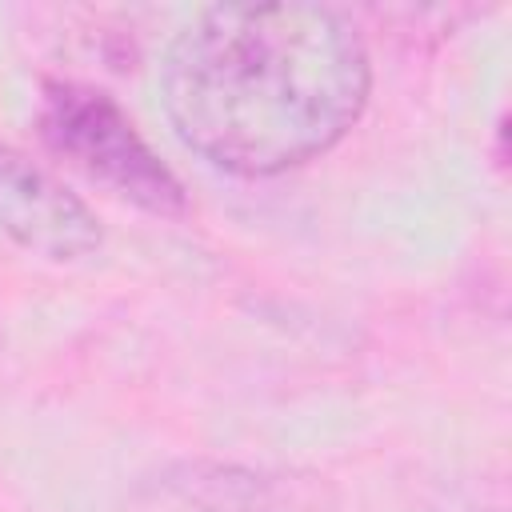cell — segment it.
<instances>
[{
  "instance_id": "cell-3",
  "label": "cell",
  "mask_w": 512,
  "mask_h": 512,
  "mask_svg": "<svg viewBox=\"0 0 512 512\" xmlns=\"http://www.w3.org/2000/svg\"><path fill=\"white\" fill-rule=\"evenodd\" d=\"M0 232L44 260H80L100 244V224L60 180L0 144Z\"/></svg>"
},
{
  "instance_id": "cell-1",
  "label": "cell",
  "mask_w": 512,
  "mask_h": 512,
  "mask_svg": "<svg viewBox=\"0 0 512 512\" xmlns=\"http://www.w3.org/2000/svg\"><path fill=\"white\" fill-rule=\"evenodd\" d=\"M372 84L356 24L324 4H216L160 64L164 112L208 164L272 176L328 152Z\"/></svg>"
},
{
  "instance_id": "cell-2",
  "label": "cell",
  "mask_w": 512,
  "mask_h": 512,
  "mask_svg": "<svg viewBox=\"0 0 512 512\" xmlns=\"http://www.w3.org/2000/svg\"><path fill=\"white\" fill-rule=\"evenodd\" d=\"M40 136L52 152L120 200H132L156 216H180L188 208L172 168L148 148L128 112L92 84H44Z\"/></svg>"
}]
</instances>
